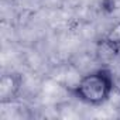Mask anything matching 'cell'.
<instances>
[{
  "mask_svg": "<svg viewBox=\"0 0 120 120\" xmlns=\"http://www.w3.org/2000/svg\"><path fill=\"white\" fill-rule=\"evenodd\" d=\"M116 86L117 85L113 72L109 68L102 67L83 75L71 89V92L85 105L100 106L110 99Z\"/></svg>",
  "mask_w": 120,
  "mask_h": 120,
  "instance_id": "obj_1",
  "label": "cell"
},
{
  "mask_svg": "<svg viewBox=\"0 0 120 120\" xmlns=\"http://www.w3.org/2000/svg\"><path fill=\"white\" fill-rule=\"evenodd\" d=\"M23 78L17 72H6L0 79V103L9 105L13 103L21 90Z\"/></svg>",
  "mask_w": 120,
  "mask_h": 120,
  "instance_id": "obj_2",
  "label": "cell"
},
{
  "mask_svg": "<svg viewBox=\"0 0 120 120\" xmlns=\"http://www.w3.org/2000/svg\"><path fill=\"white\" fill-rule=\"evenodd\" d=\"M99 47L100 59H114L120 54V19L100 40Z\"/></svg>",
  "mask_w": 120,
  "mask_h": 120,
  "instance_id": "obj_3",
  "label": "cell"
},
{
  "mask_svg": "<svg viewBox=\"0 0 120 120\" xmlns=\"http://www.w3.org/2000/svg\"><path fill=\"white\" fill-rule=\"evenodd\" d=\"M116 85H117L119 89H120V75H119V78H117V81H116Z\"/></svg>",
  "mask_w": 120,
  "mask_h": 120,
  "instance_id": "obj_4",
  "label": "cell"
}]
</instances>
